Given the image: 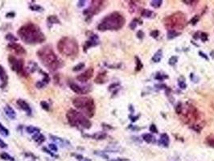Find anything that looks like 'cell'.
<instances>
[{"mask_svg":"<svg viewBox=\"0 0 214 161\" xmlns=\"http://www.w3.org/2000/svg\"><path fill=\"white\" fill-rule=\"evenodd\" d=\"M18 36L27 45H38L45 41V34L38 25L28 23L23 25L17 31Z\"/></svg>","mask_w":214,"mask_h":161,"instance_id":"obj_1","label":"cell"},{"mask_svg":"<svg viewBox=\"0 0 214 161\" xmlns=\"http://www.w3.org/2000/svg\"><path fill=\"white\" fill-rule=\"evenodd\" d=\"M36 54L42 64L50 71H56L64 65L62 61L57 56L50 45H45L40 48Z\"/></svg>","mask_w":214,"mask_h":161,"instance_id":"obj_2","label":"cell"},{"mask_svg":"<svg viewBox=\"0 0 214 161\" xmlns=\"http://www.w3.org/2000/svg\"><path fill=\"white\" fill-rule=\"evenodd\" d=\"M126 23L125 17L118 11H114L103 18L97 25V29L101 31L119 30Z\"/></svg>","mask_w":214,"mask_h":161,"instance_id":"obj_3","label":"cell"},{"mask_svg":"<svg viewBox=\"0 0 214 161\" xmlns=\"http://www.w3.org/2000/svg\"><path fill=\"white\" fill-rule=\"evenodd\" d=\"M66 118L68 122L73 127L82 128V129H89L91 127L92 123L88 119L83 113L77 111L74 109H70L66 113Z\"/></svg>","mask_w":214,"mask_h":161,"instance_id":"obj_4","label":"cell"},{"mask_svg":"<svg viewBox=\"0 0 214 161\" xmlns=\"http://www.w3.org/2000/svg\"><path fill=\"white\" fill-rule=\"evenodd\" d=\"M57 49L60 53L66 56H77L79 53V45L74 38L64 36L57 43Z\"/></svg>","mask_w":214,"mask_h":161,"instance_id":"obj_5","label":"cell"},{"mask_svg":"<svg viewBox=\"0 0 214 161\" xmlns=\"http://www.w3.org/2000/svg\"><path fill=\"white\" fill-rule=\"evenodd\" d=\"M164 27L167 31L180 30L186 27L188 24L186 15L181 11H177L171 15H168L164 20Z\"/></svg>","mask_w":214,"mask_h":161,"instance_id":"obj_6","label":"cell"},{"mask_svg":"<svg viewBox=\"0 0 214 161\" xmlns=\"http://www.w3.org/2000/svg\"><path fill=\"white\" fill-rule=\"evenodd\" d=\"M72 104L76 108L83 112L89 118L94 116L96 111V105L94 100L89 97H77L73 99Z\"/></svg>","mask_w":214,"mask_h":161,"instance_id":"obj_7","label":"cell"},{"mask_svg":"<svg viewBox=\"0 0 214 161\" xmlns=\"http://www.w3.org/2000/svg\"><path fill=\"white\" fill-rule=\"evenodd\" d=\"M9 64L11 65V70H13L19 75H22L23 77H28V72L24 68V61L23 59L16 58L15 56L10 55L8 56Z\"/></svg>","mask_w":214,"mask_h":161,"instance_id":"obj_8","label":"cell"},{"mask_svg":"<svg viewBox=\"0 0 214 161\" xmlns=\"http://www.w3.org/2000/svg\"><path fill=\"white\" fill-rule=\"evenodd\" d=\"M104 3H105L104 1H97V0L91 1L90 6L83 11V14L87 18H92L94 15L98 14L102 11Z\"/></svg>","mask_w":214,"mask_h":161,"instance_id":"obj_9","label":"cell"},{"mask_svg":"<svg viewBox=\"0 0 214 161\" xmlns=\"http://www.w3.org/2000/svg\"><path fill=\"white\" fill-rule=\"evenodd\" d=\"M89 33L90 35L87 36H89V40L87 41H85L83 46V50L85 53H86L87 50L89 49V48L94 47V46H97V45H99V37H98L97 34L93 33L91 31H89Z\"/></svg>","mask_w":214,"mask_h":161,"instance_id":"obj_10","label":"cell"},{"mask_svg":"<svg viewBox=\"0 0 214 161\" xmlns=\"http://www.w3.org/2000/svg\"><path fill=\"white\" fill-rule=\"evenodd\" d=\"M69 85L70 89L77 94H86L89 92L91 91V86H81L77 84L74 83V82H72V81H70Z\"/></svg>","mask_w":214,"mask_h":161,"instance_id":"obj_11","label":"cell"},{"mask_svg":"<svg viewBox=\"0 0 214 161\" xmlns=\"http://www.w3.org/2000/svg\"><path fill=\"white\" fill-rule=\"evenodd\" d=\"M7 49L9 51L13 52L16 55L22 56L25 55L26 53H27L25 48L23 47L22 45H20V44H17V43H10V44L7 45Z\"/></svg>","mask_w":214,"mask_h":161,"instance_id":"obj_12","label":"cell"},{"mask_svg":"<svg viewBox=\"0 0 214 161\" xmlns=\"http://www.w3.org/2000/svg\"><path fill=\"white\" fill-rule=\"evenodd\" d=\"M93 72H94V70L93 68H89L87 70H85V72L79 74V75L77 77V80L78 81H80L81 83H85L87 82L89 79H91L93 76Z\"/></svg>","mask_w":214,"mask_h":161,"instance_id":"obj_13","label":"cell"},{"mask_svg":"<svg viewBox=\"0 0 214 161\" xmlns=\"http://www.w3.org/2000/svg\"><path fill=\"white\" fill-rule=\"evenodd\" d=\"M0 80L2 82L0 87L2 89H4L7 85V82H8V75L6 72L5 69L2 65H0Z\"/></svg>","mask_w":214,"mask_h":161,"instance_id":"obj_14","label":"cell"},{"mask_svg":"<svg viewBox=\"0 0 214 161\" xmlns=\"http://www.w3.org/2000/svg\"><path fill=\"white\" fill-rule=\"evenodd\" d=\"M17 105L20 106L23 111H25L28 116L31 115V113H32L31 108L29 104H28L25 100H23V99H18V100H17Z\"/></svg>","mask_w":214,"mask_h":161,"instance_id":"obj_15","label":"cell"},{"mask_svg":"<svg viewBox=\"0 0 214 161\" xmlns=\"http://www.w3.org/2000/svg\"><path fill=\"white\" fill-rule=\"evenodd\" d=\"M107 72L106 71H102V72H99L95 78L94 82L98 85H102V84L106 83V80H107Z\"/></svg>","mask_w":214,"mask_h":161,"instance_id":"obj_16","label":"cell"},{"mask_svg":"<svg viewBox=\"0 0 214 161\" xmlns=\"http://www.w3.org/2000/svg\"><path fill=\"white\" fill-rule=\"evenodd\" d=\"M4 112H5V114L8 117L9 119L11 120H14L15 119V118H16V113H15V110L11 106H9V105H6L4 106Z\"/></svg>","mask_w":214,"mask_h":161,"instance_id":"obj_17","label":"cell"},{"mask_svg":"<svg viewBox=\"0 0 214 161\" xmlns=\"http://www.w3.org/2000/svg\"><path fill=\"white\" fill-rule=\"evenodd\" d=\"M47 23L48 28H50L53 27V24H61V20H59V18L55 15H52L47 18Z\"/></svg>","mask_w":214,"mask_h":161,"instance_id":"obj_18","label":"cell"},{"mask_svg":"<svg viewBox=\"0 0 214 161\" xmlns=\"http://www.w3.org/2000/svg\"><path fill=\"white\" fill-rule=\"evenodd\" d=\"M84 137H87V138H92V139H96V140H103L107 137V134L106 132H97V133L93 134L92 135H84Z\"/></svg>","mask_w":214,"mask_h":161,"instance_id":"obj_19","label":"cell"},{"mask_svg":"<svg viewBox=\"0 0 214 161\" xmlns=\"http://www.w3.org/2000/svg\"><path fill=\"white\" fill-rule=\"evenodd\" d=\"M169 136L167 135V134L164 133L160 135V138L158 139V144L164 147H167L169 145Z\"/></svg>","mask_w":214,"mask_h":161,"instance_id":"obj_20","label":"cell"},{"mask_svg":"<svg viewBox=\"0 0 214 161\" xmlns=\"http://www.w3.org/2000/svg\"><path fill=\"white\" fill-rule=\"evenodd\" d=\"M38 69H39V67H38V64H37L36 62H35V61H30L29 62H28V67H27L26 70H27V72H31V73H34V72H36V71L38 70Z\"/></svg>","mask_w":214,"mask_h":161,"instance_id":"obj_21","label":"cell"},{"mask_svg":"<svg viewBox=\"0 0 214 161\" xmlns=\"http://www.w3.org/2000/svg\"><path fill=\"white\" fill-rule=\"evenodd\" d=\"M162 58H163V50L158 49L152 56V61L155 63H158L161 61Z\"/></svg>","mask_w":214,"mask_h":161,"instance_id":"obj_22","label":"cell"},{"mask_svg":"<svg viewBox=\"0 0 214 161\" xmlns=\"http://www.w3.org/2000/svg\"><path fill=\"white\" fill-rule=\"evenodd\" d=\"M32 139H33L38 144H41V143H43L45 141V135H43L40 133H36L35 134V135H33Z\"/></svg>","mask_w":214,"mask_h":161,"instance_id":"obj_23","label":"cell"},{"mask_svg":"<svg viewBox=\"0 0 214 161\" xmlns=\"http://www.w3.org/2000/svg\"><path fill=\"white\" fill-rule=\"evenodd\" d=\"M142 139H143V140H144L146 143H155V141H156V138H155L151 134L149 133L142 135Z\"/></svg>","mask_w":214,"mask_h":161,"instance_id":"obj_24","label":"cell"},{"mask_svg":"<svg viewBox=\"0 0 214 161\" xmlns=\"http://www.w3.org/2000/svg\"><path fill=\"white\" fill-rule=\"evenodd\" d=\"M39 73H41L42 75H43V79L41 80V81L43 82V83L45 84V86H46L47 84H48L49 82H50V80H51L50 77H49V75L47 74V72H45V71H43V70H40V69L39 70Z\"/></svg>","mask_w":214,"mask_h":161,"instance_id":"obj_25","label":"cell"},{"mask_svg":"<svg viewBox=\"0 0 214 161\" xmlns=\"http://www.w3.org/2000/svg\"><path fill=\"white\" fill-rule=\"evenodd\" d=\"M181 32L180 31H177L175 30H170L167 31V40H172L177 36H180Z\"/></svg>","mask_w":214,"mask_h":161,"instance_id":"obj_26","label":"cell"},{"mask_svg":"<svg viewBox=\"0 0 214 161\" xmlns=\"http://www.w3.org/2000/svg\"><path fill=\"white\" fill-rule=\"evenodd\" d=\"M26 131H27V133L30 134H36V133H39V131H40V129L38 127H33V126H28L26 127Z\"/></svg>","mask_w":214,"mask_h":161,"instance_id":"obj_27","label":"cell"},{"mask_svg":"<svg viewBox=\"0 0 214 161\" xmlns=\"http://www.w3.org/2000/svg\"><path fill=\"white\" fill-rule=\"evenodd\" d=\"M154 12L152 11H150L148 9H143L141 12V16L144 17V18H151L154 15Z\"/></svg>","mask_w":214,"mask_h":161,"instance_id":"obj_28","label":"cell"},{"mask_svg":"<svg viewBox=\"0 0 214 161\" xmlns=\"http://www.w3.org/2000/svg\"><path fill=\"white\" fill-rule=\"evenodd\" d=\"M205 143L209 147H214V135H210L207 136L205 139Z\"/></svg>","mask_w":214,"mask_h":161,"instance_id":"obj_29","label":"cell"},{"mask_svg":"<svg viewBox=\"0 0 214 161\" xmlns=\"http://www.w3.org/2000/svg\"><path fill=\"white\" fill-rule=\"evenodd\" d=\"M29 9L31 11H37V12H43L45 9L42 7L41 6L37 5V4H33V5L29 6Z\"/></svg>","mask_w":214,"mask_h":161,"instance_id":"obj_30","label":"cell"},{"mask_svg":"<svg viewBox=\"0 0 214 161\" xmlns=\"http://www.w3.org/2000/svg\"><path fill=\"white\" fill-rule=\"evenodd\" d=\"M135 62H136V66H135V71L139 72L143 68V64L142 63L141 60L139 59V56H135Z\"/></svg>","mask_w":214,"mask_h":161,"instance_id":"obj_31","label":"cell"},{"mask_svg":"<svg viewBox=\"0 0 214 161\" xmlns=\"http://www.w3.org/2000/svg\"><path fill=\"white\" fill-rule=\"evenodd\" d=\"M178 86L182 89H185L187 88V84L185 82V78L184 77H180L178 79Z\"/></svg>","mask_w":214,"mask_h":161,"instance_id":"obj_32","label":"cell"},{"mask_svg":"<svg viewBox=\"0 0 214 161\" xmlns=\"http://www.w3.org/2000/svg\"><path fill=\"white\" fill-rule=\"evenodd\" d=\"M162 4H163V1H161V0H153V1H150V6L155 9L159 8L162 6Z\"/></svg>","mask_w":214,"mask_h":161,"instance_id":"obj_33","label":"cell"},{"mask_svg":"<svg viewBox=\"0 0 214 161\" xmlns=\"http://www.w3.org/2000/svg\"><path fill=\"white\" fill-rule=\"evenodd\" d=\"M0 134L4 137H7L9 135V130L6 128L2 123H0Z\"/></svg>","mask_w":214,"mask_h":161,"instance_id":"obj_34","label":"cell"},{"mask_svg":"<svg viewBox=\"0 0 214 161\" xmlns=\"http://www.w3.org/2000/svg\"><path fill=\"white\" fill-rule=\"evenodd\" d=\"M5 39L7 40H8V41L11 42V43H15V42H16L18 40V38H17L16 36H15L12 33L7 34L5 36Z\"/></svg>","mask_w":214,"mask_h":161,"instance_id":"obj_35","label":"cell"},{"mask_svg":"<svg viewBox=\"0 0 214 161\" xmlns=\"http://www.w3.org/2000/svg\"><path fill=\"white\" fill-rule=\"evenodd\" d=\"M0 157L4 160H8V161H14L15 159L13 157H11L9 154L6 152H3L1 155H0Z\"/></svg>","mask_w":214,"mask_h":161,"instance_id":"obj_36","label":"cell"},{"mask_svg":"<svg viewBox=\"0 0 214 161\" xmlns=\"http://www.w3.org/2000/svg\"><path fill=\"white\" fill-rule=\"evenodd\" d=\"M85 63H79L78 64H77V65H75V66L73 67V69H72V71L73 72H78V71H81V70H82L85 68Z\"/></svg>","mask_w":214,"mask_h":161,"instance_id":"obj_37","label":"cell"},{"mask_svg":"<svg viewBox=\"0 0 214 161\" xmlns=\"http://www.w3.org/2000/svg\"><path fill=\"white\" fill-rule=\"evenodd\" d=\"M178 61V56H172V57H170V59L168 60V64L172 66H174Z\"/></svg>","mask_w":214,"mask_h":161,"instance_id":"obj_38","label":"cell"},{"mask_svg":"<svg viewBox=\"0 0 214 161\" xmlns=\"http://www.w3.org/2000/svg\"><path fill=\"white\" fill-rule=\"evenodd\" d=\"M156 80H164V79H167L168 78V76L164 74V73H160V72H157L156 73V77H155Z\"/></svg>","mask_w":214,"mask_h":161,"instance_id":"obj_39","label":"cell"},{"mask_svg":"<svg viewBox=\"0 0 214 161\" xmlns=\"http://www.w3.org/2000/svg\"><path fill=\"white\" fill-rule=\"evenodd\" d=\"M50 139L52 140H53L54 142H56V143H64V139H61L60 137H57V136L53 135H50Z\"/></svg>","mask_w":214,"mask_h":161,"instance_id":"obj_40","label":"cell"},{"mask_svg":"<svg viewBox=\"0 0 214 161\" xmlns=\"http://www.w3.org/2000/svg\"><path fill=\"white\" fill-rule=\"evenodd\" d=\"M138 22H141V21L139 19H134L132 20V22L130 23V28H131V30H134L136 28L137 25H138Z\"/></svg>","mask_w":214,"mask_h":161,"instance_id":"obj_41","label":"cell"},{"mask_svg":"<svg viewBox=\"0 0 214 161\" xmlns=\"http://www.w3.org/2000/svg\"><path fill=\"white\" fill-rule=\"evenodd\" d=\"M40 106H41L43 110H45V111H49V110H50V106H49V104H48L46 101H42V102H40Z\"/></svg>","mask_w":214,"mask_h":161,"instance_id":"obj_42","label":"cell"},{"mask_svg":"<svg viewBox=\"0 0 214 161\" xmlns=\"http://www.w3.org/2000/svg\"><path fill=\"white\" fill-rule=\"evenodd\" d=\"M175 112L177 114H180L183 112V105L181 102H179L175 106Z\"/></svg>","mask_w":214,"mask_h":161,"instance_id":"obj_43","label":"cell"},{"mask_svg":"<svg viewBox=\"0 0 214 161\" xmlns=\"http://www.w3.org/2000/svg\"><path fill=\"white\" fill-rule=\"evenodd\" d=\"M199 20H200V16H199V15H195V16L192 17L191 20H190V23H191L192 25H196V24L199 22Z\"/></svg>","mask_w":214,"mask_h":161,"instance_id":"obj_44","label":"cell"},{"mask_svg":"<svg viewBox=\"0 0 214 161\" xmlns=\"http://www.w3.org/2000/svg\"><path fill=\"white\" fill-rule=\"evenodd\" d=\"M200 39L203 42H206L208 40V39H209V35L205 33V32H201V33H200Z\"/></svg>","mask_w":214,"mask_h":161,"instance_id":"obj_45","label":"cell"},{"mask_svg":"<svg viewBox=\"0 0 214 161\" xmlns=\"http://www.w3.org/2000/svg\"><path fill=\"white\" fill-rule=\"evenodd\" d=\"M159 36V31L158 30H153L150 31V36L155 38V39H157Z\"/></svg>","mask_w":214,"mask_h":161,"instance_id":"obj_46","label":"cell"},{"mask_svg":"<svg viewBox=\"0 0 214 161\" xmlns=\"http://www.w3.org/2000/svg\"><path fill=\"white\" fill-rule=\"evenodd\" d=\"M149 130H150V132H152L154 134H157L158 133V129L156 127V126L155 124H151L150 126V127H149Z\"/></svg>","mask_w":214,"mask_h":161,"instance_id":"obj_47","label":"cell"},{"mask_svg":"<svg viewBox=\"0 0 214 161\" xmlns=\"http://www.w3.org/2000/svg\"><path fill=\"white\" fill-rule=\"evenodd\" d=\"M136 36H137V38H139L140 40H142L143 39V37H144V32H143L142 31L139 30V31L137 32Z\"/></svg>","mask_w":214,"mask_h":161,"instance_id":"obj_48","label":"cell"},{"mask_svg":"<svg viewBox=\"0 0 214 161\" xmlns=\"http://www.w3.org/2000/svg\"><path fill=\"white\" fill-rule=\"evenodd\" d=\"M48 147H49L51 150L54 151V152H56V151H57V150H58V147H57V146H56L55 143H50V144L48 145Z\"/></svg>","mask_w":214,"mask_h":161,"instance_id":"obj_49","label":"cell"},{"mask_svg":"<svg viewBox=\"0 0 214 161\" xmlns=\"http://www.w3.org/2000/svg\"><path fill=\"white\" fill-rule=\"evenodd\" d=\"M36 87L37 89H43L44 87H45V85L42 82L41 80H39V81H37L36 83Z\"/></svg>","mask_w":214,"mask_h":161,"instance_id":"obj_50","label":"cell"},{"mask_svg":"<svg viewBox=\"0 0 214 161\" xmlns=\"http://www.w3.org/2000/svg\"><path fill=\"white\" fill-rule=\"evenodd\" d=\"M15 16V12H14V11H10V12L6 14L7 18H14Z\"/></svg>","mask_w":214,"mask_h":161,"instance_id":"obj_51","label":"cell"},{"mask_svg":"<svg viewBox=\"0 0 214 161\" xmlns=\"http://www.w3.org/2000/svg\"><path fill=\"white\" fill-rule=\"evenodd\" d=\"M43 151H44L45 152L47 153V154H49V155H50L51 156H53V157H56V156H55V155H54V154H53V152H51L50 151L47 149V147H43Z\"/></svg>","mask_w":214,"mask_h":161,"instance_id":"obj_52","label":"cell"},{"mask_svg":"<svg viewBox=\"0 0 214 161\" xmlns=\"http://www.w3.org/2000/svg\"><path fill=\"white\" fill-rule=\"evenodd\" d=\"M85 1H83V0H80V1H78L77 2V7H80V8H81V7H83L84 6H85Z\"/></svg>","mask_w":214,"mask_h":161,"instance_id":"obj_53","label":"cell"},{"mask_svg":"<svg viewBox=\"0 0 214 161\" xmlns=\"http://www.w3.org/2000/svg\"><path fill=\"white\" fill-rule=\"evenodd\" d=\"M0 147H1V148H6V147H7V144L6 143H4V141L2 140L1 139H0Z\"/></svg>","mask_w":214,"mask_h":161,"instance_id":"obj_54","label":"cell"},{"mask_svg":"<svg viewBox=\"0 0 214 161\" xmlns=\"http://www.w3.org/2000/svg\"><path fill=\"white\" fill-rule=\"evenodd\" d=\"M199 54H200V56H202L203 58H205L206 60V61H209V57H208V56L206 55L205 53H204L203 52H199Z\"/></svg>","mask_w":214,"mask_h":161,"instance_id":"obj_55","label":"cell"},{"mask_svg":"<svg viewBox=\"0 0 214 161\" xmlns=\"http://www.w3.org/2000/svg\"><path fill=\"white\" fill-rule=\"evenodd\" d=\"M200 31H196V33L193 35V38H194L195 40H198V39H200Z\"/></svg>","mask_w":214,"mask_h":161,"instance_id":"obj_56","label":"cell"},{"mask_svg":"<svg viewBox=\"0 0 214 161\" xmlns=\"http://www.w3.org/2000/svg\"><path fill=\"white\" fill-rule=\"evenodd\" d=\"M118 86H119V84H118V83L112 84V85H110V87H109V89H110V90H111L112 89H115V88H116V87H118Z\"/></svg>","mask_w":214,"mask_h":161,"instance_id":"obj_57","label":"cell"},{"mask_svg":"<svg viewBox=\"0 0 214 161\" xmlns=\"http://www.w3.org/2000/svg\"><path fill=\"white\" fill-rule=\"evenodd\" d=\"M139 117V116H132V115H131V116H130V119H131L132 122H135L136 120H138Z\"/></svg>","mask_w":214,"mask_h":161,"instance_id":"obj_58","label":"cell"},{"mask_svg":"<svg viewBox=\"0 0 214 161\" xmlns=\"http://www.w3.org/2000/svg\"><path fill=\"white\" fill-rule=\"evenodd\" d=\"M75 156H76V158L78 160L81 161V160H84V157L82 156H81V155H75Z\"/></svg>","mask_w":214,"mask_h":161,"instance_id":"obj_59","label":"cell"},{"mask_svg":"<svg viewBox=\"0 0 214 161\" xmlns=\"http://www.w3.org/2000/svg\"><path fill=\"white\" fill-rule=\"evenodd\" d=\"M183 2L186 3V4H192V3H197V1H185V0H183Z\"/></svg>","mask_w":214,"mask_h":161,"instance_id":"obj_60","label":"cell"},{"mask_svg":"<svg viewBox=\"0 0 214 161\" xmlns=\"http://www.w3.org/2000/svg\"><path fill=\"white\" fill-rule=\"evenodd\" d=\"M102 127L104 128H107V129H113V127H112L111 126L107 125V124H105V123H103Z\"/></svg>","mask_w":214,"mask_h":161,"instance_id":"obj_61","label":"cell"}]
</instances>
